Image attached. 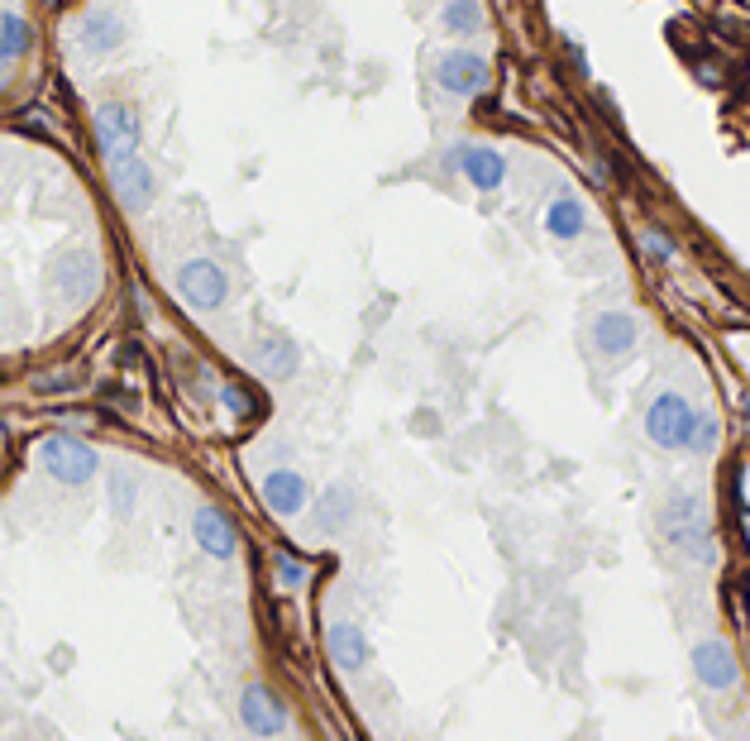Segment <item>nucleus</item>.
Wrapping results in <instances>:
<instances>
[{
  "mask_svg": "<svg viewBox=\"0 0 750 741\" xmlns=\"http://www.w3.org/2000/svg\"><path fill=\"white\" fill-rule=\"evenodd\" d=\"M330 655H335V665L340 670H364L368 665V636L364 627H354V622H335L330 627Z\"/></svg>",
  "mask_w": 750,
  "mask_h": 741,
  "instance_id": "obj_12",
  "label": "nucleus"
},
{
  "mask_svg": "<svg viewBox=\"0 0 750 741\" xmlns=\"http://www.w3.org/2000/svg\"><path fill=\"white\" fill-rule=\"evenodd\" d=\"M349 507H354V493L349 488H330L321 502H316V522H321V531H344V522H349Z\"/></svg>",
  "mask_w": 750,
  "mask_h": 741,
  "instance_id": "obj_15",
  "label": "nucleus"
},
{
  "mask_svg": "<svg viewBox=\"0 0 750 741\" xmlns=\"http://www.w3.org/2000/svg\"><path fill=\"white\" fill-rule=\"evenodd\" d=\"M278 574H282V584H287V589H301V579H306V569L292 565L287 555H278Z\"/></svg>",
  "mask_w": 750,
  "mask_h": 741,
  "instance_id": "obj_23",
  "label": "nucleus"
},
{
  "mask_svg": "<svg viewBox=\"0 0 750 741\" xmlns=\"http://www.w3.org/2000/svg\"><path fill=\"white\" fill-rule=\"evenodd\" d=\"M39 459L58 483H86L91 474H96V450L82 445V440H72V436H48L39 445Z\"/></svg>",
  "mask_w": 750,
  "mask_h": 741,
  "instance_id": "obj_3",
  "label": "nucleus"
},
{
  "mask_svg": "<svg viewBox=\"0 0 750 741\" xmlns=\"http://www.w3.org/2000/svg\"><path fill=\"white\" fill-rule=\"evenodd\" d=\"M24 48H29V24L20 15H5L0 20V58H20Z\"/></svg>",
  "mask_w": 750,
  "mask_h": 741,
  "instance_id": "obj_20",
  "label": "nucleus"
},
{
  "mask_svg": "<svg viewBox=\"0 0 750 741\" xmlns=\"http://www.w3.org/2000/svg\"><path fill=\"white\" fill-rule=\"evenodd\" d=\"M712 431H717V426H712L708 416L698 421L693 407H688L679 393L655 397V407L645 412V436L655 440L660 450H688V445H703V450H708Z\"/></svg>",
  "mask_w": 750,
  "mask_h": 741,
  "instance_id": "obj_1",
  "label": "nucleus"
},
{
  "mask_svg": "<svg viewBox=\"0 0 750 741\" xmlns=\"http://www.w3.org/2000/svg\"><path fill=\"white\" fill-rule=\"evenodd\" d=\"M454 163L464 168V177H469L473 187H483V192H493V187H502V158H497L493 149H459L454 153Z\"/></svg>",
  "mask_w": 750,
  "mask_h": 741,
  "instance_id": "obj_13",
  "label": "nucleus"
},
{
  "mask_svg": "<svg viewBox=\"0 0 750 741\" xmlns=\"http://www.w3.org/2000/svg\"><path fill=\"white\" fill-rule=\"evenodd\" d=\"M177 287H182V297H187L192 306H201V311H215V306L225 302V292H230L225 273H220L215 263H206V259L182 263V273H177Z\"/></svg>",
  "mask_w": 750,
  "mask_h": 741,
  "instance_id": "obj_4",
  "label": "nucleus"
},
{
  "mask_svg": "<svg viewBox=\"0 0 750 741\" xmlns=\"http://www.w3.org/2000/svg\"><path fill=\"white\" fill-rule=\"evenodd\" d=\"M435 77H440V87L454 91V96H478V91L488 87V63H483L478 53H445L440 67H435Z\"/></svg>",
  "mask_w": 750,
  "mask_h": 741,
  "instance_id": "obj_6",
  "label": "nucleus"
},
{
  "mask_svg": "<svg viewBox=\"0 0 750 741\" xmlns=\"http://www.w3.org/2000/svg\"><path fill=\"white\" fill-rule=\"evenodd\" d=\"M478 24H483L478 0H450V5H445V29H450V34H473Z\"/></svg>",
  "mask_w": 750,
  "mask_h": 741,
  "instance_id": "obj_18",
  "label": "nucleus"
},
{
  "mask_svg": "<svg viewBox=\"0 0 750 741\" xmlns=\"http://www.w3.org/2000/svg\"><path fill=\"white\" fill-rule=\"evenodd\" d=\"M593 340H598L602 354H626V349L636 345V321L622 316V311H607L593 321Z\"/></svg>",
  "mask_w": 750,
  "mask_h": 741,
  "instance_id": "obj_14",
  "label": "nucleus"
},
{
  "mask_svg": "<svg viewBox=\"0 0 750 741\" xmlns=\"http://www.w3.org/2000/svg\"><path fill=\"white\" fill-rule=\"evenodd\" d=\"M110 502H115V512L125 517L129 507H134V483H129V479H115V483H110Z\"/></svg>",
  "mask_w": 750,
  "mask_h": 741,
  "instance_id": "obj_21",
  "label": "nucleus"
},
{
  "mask_svg": "<svg viewBox=\"0 0 750 741\" xmlns=\"http://www.w3.org/2000/svg\"><path fill=\"white\" fill-rule=\"evenodd\" d=\"M249 388H235V383H230V388H225V407H230V412H239V416H249L254 412V402H249Z\"/></svg>",
  "mask_w": 750,
  "mask_h": 741,
  "instance_id": "obj_22",
  "label": "nucleus"
},
{
  "mask_svg": "<svg viewBox=\"0 0 750 741\" xmlns=\"http://www.w3.org/2000/svg\"><path fill=\"white\" fill-rule=\"evenodd\" d=\"M96 144L106 153V163H125L139 153V120H134V110L120 106V101H110V106L96 110Z\"/></svg>",
  "mask_w": 750,
  "mask_h": 741,
  "instance_id": "obj_2",
  "label": "nucleus"
},
{
  "mask_svg": "<svg viewBox=\"0 0 750 741\" xmlns=\"http://www.w3.org/2000/svg\"><path fill=\"white\" fill-rule=\"evenodd\" d=\"M550 230H555L559 240H574L583 230V206L579 201H555L550 206Z\"/></svg>",
  "mask_w": 750,
  "mask_h": 741,
  "instance_id": "obj_19",
  "label": "nucleus"
},
{
  "mask_svg": "<svg viewBox=\"0 0 750 741\" xmlns=\"http://www.w3.org/2000/svg\"><path fill=\"white\" fill-rule=\"evenodd\" d=\"M115 192H120V201H125L129 211H144L153 201V173L139 153L125 158V163H115Z\"/></svg>",
  "mask_w": 750,
  "mask_h": 741,
  "instance_id": "obj_8",
  "label": "nucleus"
},
{
  "mask_svg": "<svg viewBox=\"0 0 750 741\" xmlns=\"http://www.w3.org/2000/svg\"><path fill=\"white\" fill-rule=\"evenodd\" d=\"M258 359H263V369L278 373V378H292V373H297V349L287 345V340H273V335H268V340L258 345Z\"/></svg>",
  "mask_w": 750,
  "mask_h": 741,
  "instance_id": "obj_17",
  "label": "nucleus"
},
{
  "mask_svg": "<svg viewBox=\"0 0 750 741\" xmlns=\"http://www.w3.org/2000/svg\"><path fill=\"white\" fill-rule=\"evenodd\" d=\"M244 722L254 727L258 737H273V732L287 727V713H282V703L263 684H254V689H244Z\"/></svg>",
  "mask_w": 750,
  "mask_h": 741,
  "instance_id": "obj_10",
  "label": "nucleus"
},
{
  "mask_svg": "<svg viewBox=\"0 0 750 741\" xmlns=\"http://www.w3.org/2000/svg\"><path fill=\"white\" fill-rule=\"evenodd\" d=\"M693 670H698V679H703L708 689H731V684H736V660H731V651L722 641H703V646L693 651Z\"/></svg>",
  "mask_w": 750,
  "mask_h": 741,
  "instance_id": "obj_9",
  "label": "nucleus"
},
{
  "mask_svg": "<svg viewBox=\"0 0 750 741\" xmlns=\"http://www.w3.org/2000/svg\"><path fill=\"white\" fill-rule=\"evenodd\" d=\"M263 502H268V512H278V517H297L301 502H306L301 474H287V469L268 474V479H263Z\"/></svg>",
  "mask_w": 750,
  "mask_h": 741,
  "instance_id": "obj_11",
  "label": "nucleus"
},
{
  "mask_svg": "<svg viewBox=\"0 0 750 741\" xmlns=\"http://www.w3.org/2000/svg\"><path fill=\"white\" fill-rule=\"evenodd\" d=\"M82 39H86V48L106 53V48H115L120 39H125V29H120V20H115V15H86Z\"/></svg>",
  "mask_w": 750,
  "mask_h": 741,
  "instance_id": "obj_16",
  "label": "nucleus"
},
{
  "mask_svg": "<svg viewBox=\"0 0 750 741\" xmlns=\"http://www.w3.org/2000/svg\"><path fill=\"white\" fill-rule=\"evenodd\" d=\"M53 283L63 287L72 302H86L96 283H101V268H96V254L91 249H67L53 259Z\"/></svg>",
  "mask_w": 750,
  "mask_h": 741,
  "instance_id": "obj_5",
  "label": "nucleus"
},
{
  "mask_svg": "<svg viewBox=\"0 0 750 741\" xmlns=\"http://www.w3.org/2000/svg\"><path fill=\"white\" fill-rule=\"evenodd\" d=\"M196 545L206 550V555H215V560H230L235 555V526H230V517L225 512H215V507H201L196 512Z\"/></svg>",
  "mask_w": 750,
  "mask_h": 741,
  "instance_id": "obj_7",
  "label": "nucleus"
},
{
  "mask_svg": "<svg viewBox=\"0 0 750 741\" xmlns=\"http://www.w3.org/2000/svg\"><path fill=\"white\" fill-rule=\"evenodd\" d=\"M645 244H650V249H655V254H660V259H665V254H669V244L660 240V235H645Z\"/></svg>",
  "mask_w": 750,
  "mask_h": 741,
  "instance_id": "obj_24",
  "label": "nucleus"
}]
</instances>
